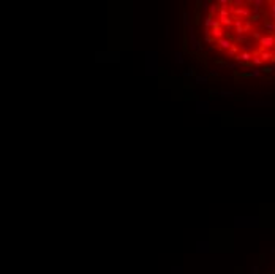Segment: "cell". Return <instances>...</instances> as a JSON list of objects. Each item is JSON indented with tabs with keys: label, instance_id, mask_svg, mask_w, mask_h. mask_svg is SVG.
<instances>
[{
	"label": "cell",
	"instance_id": "1",
	"mask_svg": "<svg viewBox=\"0 0 275 274\" xmlns=\"http://www.w3.org/2000/svg\"><path fill=\"white\" fill-rule=\"evenodd\" d=\"M206 41L242 65H275V2L221 0L204 21Z\"/></svg>",
	"mask_w": 275,
	"mask_h": 274
}]
</instances>
